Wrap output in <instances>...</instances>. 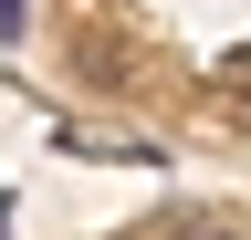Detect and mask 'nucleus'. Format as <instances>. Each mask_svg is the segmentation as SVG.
<instances>
[{"label":"nucleus","mask_w":251,"mask_h":240,"mask_svg":"<svg viewBox=\"0 0 251 240\" xmlns=\"http://www.w3.org/2000/svg\"><path fill=\"white\" fill-rule=\"evenodd\" d=\"M209 84H220L230 105H251V42H230V52H220V63H209Z\"/></svg>","instance_id":"nucleus-1"},{"label":"nucleus","mask_w":251,"mask_h":240,"mask_svg":"<svg viewBox=\"0 0 251 240\" xmlns=\"http://www.w3.org/2000/svg\"><path fill=\"white\" fill-rule=\"evenodd\" d=\"M178 240H241V230H209V219H188V230H178Z\"/></svg>","instance_id":"nucleus-2"},{"label":"nucleus","mask_w":251,"mask_h":240,"mask_svg":"<svg viewBox=\"0 0 251 240\" xmlns=\"http://www.w3.org/2000/svg\"><path fill=\"white\" fill-rule=\"evenodd\" d=\"M11 21H21V0H0V32H11Z\"/></svg>","instance_id":"nucleus-3"}]
</instances>
